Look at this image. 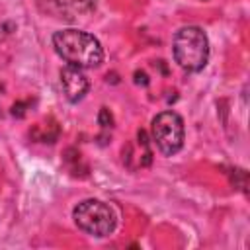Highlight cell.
Segmentation results:
<instances>
[{
    "mask_svg": "<svg viewBox=\"0 0 250 250\" xmlns=\"http://www.w3.org/2000/svg\"><path fill=\"white\" fill-rule=\"evenodd\" d=\"M53 47L57 55L76 68H94L104 61L102 43L82 29H59L53 33Z\"/></svg>",
    "mask_w": 250,
    "mask_h": 250,
    "instance_id": "obj_1",
    "label": "cell"
},
{
    "mask_svg": "<svg viewBox=\"0 0 250 250\" xmlns=\"http://www.w3.org/2000/svg\"><path fill=\"white\" fill-rule=\"evenodd\" d=\"M72 6L78 12H92V10H96L98 0H72Z\"/></svg>",
    "mask_w": 250,
    "mask_h": 250,
    "instance_id": "obj_7",
    "label": "cell"
},
{
    "mask_svg": "<svg viewBox=\"0 0 250 250\" xmlns=\"http://www.w3.org/2000/svg\"><path fill=\"white\" fill-rule=\"evenodd\" d=\"M98 123H100L102 129H111V127H113V115H111V111H109L107 107H102V109H100V113H98Z\"/></svg>",
    "mask_w": 250,
    "mask_h": 250,
    "instance_id": "obj_6",
    "label": "cell"
},
{
    "mask_svg": "<svg viewBox=\"0 0 250 250\" xmlns=\"http://www.w3.org/2000/svg\"><path fill=\"white\" fill-rule=\"evenodd\" d=\"M172 51H174L176 62L184 70L197 72L209 61V39L201 27L188 25L176 31Z\"/></svg>",
    "mask_w": 250,
    "mask_h": 250,
    "instance_id": "obj_2",
    "label": "cell"
},
{
    "mask_svg": "<svg viewBox=\"0 0 250 250\" xmlns=\"http://www.w3.org/2000/svg\"><path fill=\"white\" fill-rule=\"evenodd\" d=\"M150 135L158 150L172 156L184 146V119L176 111H162L152 119Z\"/></svg>",
    "mask_w": 250,
    "mask_h": 250,
    "instance_id": "obj_4",
    "label": "cell"
},
{
    "mask_svg": "<svg viewBox=\"0 0 250 250\" xmlns=\"http://www.w3.org/2000/svg\"><path fill=\"white\" fill-rule=\"evenodd\" d=\"M135 82H137V84L146 86V84H148V78H146V74H145V72H135Z\"/></svg>",
    "mask_w": 250,
    "mask_h": 250,
    "instance_id": "obj_9",
    "label": "cell"
},
{
    "mask_svg": "<svg viewBox=\"0 0 250 250\" xmlns=\"http://www.w3.org/2000/svg\"><path fill=\"white\" fill-rule=\"evenodd\" d=\"M61 86H62V92H64V98L72 104L80 102L88 88H90V82L86 78V74L82 72V68H76V66H66L61 70Z\"/></svg>",
    "mask_w": 250,
    "mask_h": 250,
    "instance_id": "obj_5",
    "label": "cell"
},
{
    "mask_svg": "<svg viewBox=\"0 0 250 250\" xmlns=\"http://www.w3.org/2000/svg\"><path fill=\"white\" fill-rule=\"evenodd\" d=\"M10 29H14V23H4V25H0V41L12 33Z\"/></svg>",
    "mask_w": 250,
    "mask_h": 250,
    "instance_id": "obj_8",
    "label": "cell"
},
{
    "mask_svg": "<svg viewBox=\"0 0 250 250\" xmlns=\"http://www.w3.org/2000/svg\"><path fill=\"white\" fill-rule=\"evenodd\" d=\"M74 223L78 225V229H82L84 232L92 234V236H107L113 232L117 217L115 211L100 201V199H84L80 201L74 211H72Z\"/></svg>",
    "mask_w": 250,
    "mask_h": 250,
    "instance_id": "obj_3",
    "label": "cell"
}]
</instances>
